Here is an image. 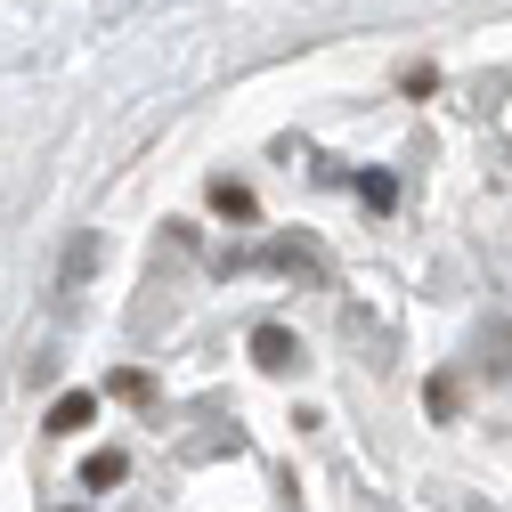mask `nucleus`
Here are the masks:
<instances>
[{
	"label": "nucleus",
	"instance_id": "nucleus-5",
	"mask_svg": "<svg viewBox=\"0 0 512 512\" xmlns=\"http://www.w3.org/2000/svg\"><path fill=\"white\" fill-rule=\"evenodd\" d=\"M212 212H228V220H252V187H236V179H212Z\"/></svg>",
	"mask_w": 512,
	"mask_h": 512
},
{
	"label": "nucleus",
	"instance_id": "nucleus-2",
	"mask_svg": "<svg viewBox=\"0 0 512 512\" xmlns=\"http://www.w3.org/2000/svg\"><path fill=\"white\" fill-rule=\"evenodd\" d=\"M82 423H98V391H66V399L49 407V431H57V439L82 431Z\"/></svg>",
	"mask_w": 512,
	"mask_h": 512
},
{
	"label": "nucleus",
	"instance_id": "nucleus-3",
	"mask_svg": "<svg viewBox=\"0 0 512 512\" xmlns=\"http://www.w3.org/2000/svg\"><path fill=\"white\" fill-rule=\"evenodd\" d=\"M98 261H106V244H98V236H74V244H66V269H57V285L74 293V285H82V277H90Z\"/></svg>",
	"mask_w": 512,
	"mask_h": 512
},
{
	"label": "nucleus",
	"instance_id": "nucleus-1",
	"mask_svg": "<svg viewBox=\"0 0 512 512\" xmlns=\"http://www.w3.org/2000/svg\"><path fill=\"white\" fill-rule=\"evenodd\" d=\"M252 358H261L269 374H293V366H301V342H293L285 326H261V334H252Z\"/></svg>",
	"mask_w": 512,
	"mask_h": 512
},
{
	"label": "nucleus",
	"instance_id": "nucleus-4",
	"mask_svg": "<svg viewBox=\"0 0 512 512\" xmlns=\"http://www.w3.org/2000/svg\"><path fill=\"white\" fill-rule=\"evenodd\" d=\"M122 472H131V456H122V447H98V456L82 464V488H114Z\"/></svg>",
	"mask_w": 512,
	"mask_h": 512
},
{
	"label": "nucleus",
	"instance_id": "nucleus-6",
	"mask_svg": "<svg viewBox=\"0 0 512 512\" xmlns=\"http://www.w3.org/2000/svg\"><path fill=\"white\" fill-rule=\"evenodd\" d=\"M114 399H131V407H147V399H155V382H147L139 366H122V374H114Z\"/></svg>",
	"mask_w": 512,
	"mask_h": 512
},
{
	"label": "nucleus",
	"instance_id": "nucleus-7",
	"mask_svg": "<svg viewBox=\"0 0 512 512\" xmlns=\"http://www.w3.org/2000/svg\"><path fill=\"white\" fill-rule=\"evenodd\" d=\"M480 350H488V366H496V374H512V326H488V342H480Z\"/></svg>",
	"mask_w": 512,
	"mask_h": 512
}]
</instances>
